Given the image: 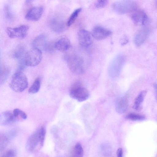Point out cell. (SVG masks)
I'll return each instance as SVG.
<instances>
[{
    "label": "cell",
    "mask_w": 157,
    "mask_h": 157,
    "mask_svg": "<svg viewBox=\"0 0 157 157\" xmlns=\"http://www.w3.org/2000/svg\"><path fill=\"white\" fill-rule=\"evenodd\" d=\"M8 138L5 136L2 135L1 137L0 150L1 151L4 149L7 144Z\"/></svg>",
    "instance_id": "29"
},
{
    "label": "cell",
    "mask_w": 157,
    "mask_h": 157,
    "mask_svg": "<svg viewBox=\"0 0 157 157\" xmlns=\"http://www.w3.org/2000/svg\"><path fill=\"white\" fill-rule=\"evenodd\" d=\"M78 39L79 44L83 48L89 47L92 43L90 33L87 30L82 29L78 33Z\"/></svg>",
    "instance_id": "8"
},
{
    "label": "cell",
    "mask_w": 157,
    "mask_h": 157,
    "mask_svg": "<svg viewBox=\"0 0 157 157\" xmlns=\"http://www.w3.org/2000/svg\"><path fill=\"white\" fill-rule=\"evenodd\" d=\"M150 32L149 29L147 28H144L139 31L134 39L136 45L139 47L143 44L148 38Z\"/></svg>",
    "instance_id": "15"
},
{
    "label": "cell",
    "mask_w": 157,
    "mask_h": 157,
    "mask_svg": "<svg viewBox=\"0 0 157 157\" xmlns=\"http://www.w3.org/2000/svg\"><path fill=\"white\" fill-rule=\"evenodd\" d=\"M126 117L127 119L132 121L143 120L145 118L143 116L134 113H130Z\"/></svg>",
    "instance_id": "25"
},
{
    "label": "cell",
    "mask_w": 157,
    "mask_h": 157,
    "mask_svg": "<svg viewBox=\"0 0 157 157\" xmlns=\"http://www.w3.org/2000/svg\"><path fill=\"white\" fill-rule=\"evenodd\" d=\"M113 7L117 13L124 14L135 10L136 5L132 0H121L114 3Z\"/></svg>",
    "instance_id": "6"
},
{
    "label": "cell",
    "mask_w": 157,
    "mask_h": 157,
    "mask_svg": "<svg viewBox=\"0 0 157 157\" xmlns=\"http://www.w3.org/2000/svg\"><path fill=\"white\" fill-rule=\"evenodd\" d=\"M69 93L71 98L79 102L86 100L89 96L87 90L79 82H76L73 85Z\"/></svg>",
    "instance_id": "5"
},
{
    "label": "cell",
    "mask_w": 157,
    "mask_h": 157,
    "mask_svg": "<svg viewBox=\"0 0 157 157\" xmlns=\"http://www.w3.org/2000/svg\"><path fill=\"white\" fill-rule=\"evenodd\" d=\"M54 46L59 51L61 52L66 51L68 50L70 47V40L67 36H62L55 42Z\"/></svg>",
    "instance_id": "16"
},
{
    "label": "cell",
    "mask_w": 157,
    "mask_h": 157,
    "mask_svg": "<svg viewBox=\"0 0 157 157\" xmlns=\"http://www.w3.org/2000/svg\"><path fill=\"white\" fill-rule=\"evenodd\" d=\"M49 25L51 29L56 33H61L65 29V25L63 20L58 16L52 17L50 20Z\"/></svg>",
    "instance_id": "11"
},
{
    "label": "cell",
    "mask_w": 157,
    "mask_h": 157,
    "mask_svg": "<svg viewBox=\"0 0 157 157\" xmlns=\"http://www.w3.org/2000/svg\"><path fill=\"white\" fill-rule=\"evenodd\" d=\"M66 58L68 67L72 72L78 75L84 73V62L81 57L75 55H70Z\"/></svg>",
    "instance_id": "2"
},
{
    "label": "cell",
    "mask_w": 157,
    "mask_h": 157,
    "mask_svg": "<svg viewBox=\"0 0 157 157\" xmlns=\"http://www.w3.org/2000/svg\"><path fill=\"white\" fill-rule=\"evenodd\" d=\"M28 86L26 76L21 71H18L13 75L9 84L10 88L16 92H23Z\"/></svg>",
    "instance_id": "1"
},
{
    "label": "cell",
    "mask_w": 157,
    "mask_h": 157,
    "mask_svg": "<svg viewBox=\"0 0 157 157\" xmlns=\"http://www.w3.org/2000/svg\"><path fill=\"white\" fill-rule=\"evenodd\" d=\"M0 118V124L2 125L11 124L18 121V119L14 115L13 112L9 111L2 113L1 114Z\"/></svg>",
    "instance_id": "14"
},
{
    "label": "cell",
    "mask_w": 157,
    "mask_h": 157,
    "mask_svg": "<svg viewBox=\"0 0 157 157\" xmlns=\"http://www.w3.org/2000/svg\"><path fill=\"white\" fill-rule=\"evenodd\" d=\"M109 30L100 26H96L93 28L92 35L95 39L100 40L105 39L112 34Z\"/></svg>",
    "instance_id": "10"
},
{
    "label": "cell",
    "mask_w": 157,
    "mask_h": 157,
    "mask_svg": "<svg viewBox=\"0 0 157 157\" xmlns=\"http://www.w3.org/2000/svg\"><path fill=\"white\" fill-rule=\"evenodd\" d=\"M39 129L40 144L42 146L43 145L46 134V129L44 126L41 127Z\"/></svg>",
    "instance_id": "27"
},
{
    "label": "cell",
    "mask_w": 157,
    "mask_h": 157,
    "mask_svg": "<svg viewBox=\"0 0 157 157\" xmlns=\"http://www.w3.org/2000/svg\"><path fill=\"white\" fill-rule=\"evenodd\" d=\"M131 18L134 23L139 25H145L147 21L148 17L146 13L142 10H135L132 14Z\"/></svg>",
    "instance_id": "13"
},
{
    "label": "cell",
    "mask_w": 157,
    "mask_h": 157,
    "mask_svg": "<svg viewBox=\"0 0 157 157\" xmlns=\"http://www.w3.org/2000/svg\"><path fill=\"white\" fill-rule=\"evenodd\" d=\"M156 3H157V2H156Z\"/></svg>",
    "instance_id": "35"
},
{
    "label": "cell",
    "mask_w": 157,
    "mask_h": 157,
    "mask_svg": "<svg viewBox=\"0 0 157 157\" xmlns=\"http://www.w3.org/2000/svg\"><path fill=\"white\" fill-rule=\"evenodd\" d=\"M155 88V89L156 92V99L157 101V84H155L154 86Z\"/></svg>",
    "instance_id": "33"
},
{
    "label": "cell",
    "mask_w": 157,
    "mask_h": 157,
    "mask_svg": "<svg viewBox=\"0 0 157 157\" xmlns=\"http://www.w3.org/2000/svg\"><path fill=\"white\" fill-rule=\"evenodd\" d=\"M83 151L81 144L79 143L76 144L74 147L73 154L74 156L82 157L83 155Z\"/></svg>",
    "instance_id": "23"
},
{
    "label": "cell",
    "mask_w": 157,
    "mask_h": 157,
    "mask_svg": "<svg viewBox=\"0 0 157 157\" xmlns=\"http://www.w3.org/2000/svg\"><path fill=\"white\" fill-rule=\"evenodd\" d=\"M10 73V69L6 67H1L0 82L1 85L3 84L9 77Z\"/></svg>",
    "instance_id": "20"
},
{
    "label": "cell",
    "mask_w": 157,
    "mask_h": 157,
    "mask_svg": "<svg viewBox=\"0 0 157 157\" xmlns=\"http://www.w3.org/2000/svg\"><path fill=\"white\" fill-rule=\"evenodd\" d=\"M40 143L39 129L33 133L28 138L26 144V148L29 152L33 151L38 143Z\"/></svg>",
    "instance_id": "12"
},
{
    "label": "cell",
    "mask_w": 157,
    "mask_h": 157,
    "mask_svg": "<svg viewBox=\"0 0 157 157\" xmlns=\"http://www.w3.org/2000/svg\"><path fill=\"white\" fill-rule=\"evenodd\" d=\"M125 60V57L122 54L117 56L112 60L108 69V75L111 78H114L119 75Z\"/></svg>",
    "instance_id": "4"
},
{
    "label": "cell",
    "mask_w": 157,
    "mask_h": 157,
    "mask_svg": "<svg viewBox=\"0 0 157 157\" xmlns=\"http://www.w3.org/2000/svg\"><path fill=\"white\" fill-rule=\"evenodd\" d=\"M4 13L6 18L8 20H11L13 17L12 12L8 5H6L4 8Z\"/></svg>",
    "instance_id": "26"
},
{
    "label": "cell",
    "mask_w": 157,
    "mask_h": 157,
    "mask_svg": "<svg viewBox=\"0 0 157 157\" xmlns=\"http://www.w3.org/2000/svg\"><path fill=\"white\" fill-rule=\"evenodd\" d=\"M42 58L41 50L33 47L27 52L24 56V62L25 65L29 67H35L40 62Z\"/></svg>",
    "instance_id": "3"
},
{
    "label": "cell",
    "mask_w": 157,
    "mask_h": 157,
    "mask_svg": "<svg viewBox=\"0 0 157 157\" xmlns=\"http://www.w3.org/2000/svg\"><path fill=\"white\" fill-rule=\"evenodd\" d=\"M117 155L118 157H122L123 156V151L121 148H120L118 149L117 152Z\"/></svg>",
    "instance_id": "32"
},
{
    "label": "cell",
    "mask_w": 157,
    "mask_h": 157,
    "mask_svg": "<svg viewBox=\"0 0 157 157\" xmlns=\"http://www.w3.org/2000/svg\"><path fill=\"white\" fill-rule=\"evenodd\" d=\"M47 40L46 36L44 34H41L34 39L32 42V45L34 47L39 48L40 47H42L43 48L47 49H48V47L49 45Z\"/></svg>",
    "instance_id": "17"
},
{
    "label": "cell",
    "mask_w": 157,
    "mask_h": 157,
    "mask_svg": "<svg viewBox=\"0 0 157 157\" xmlns=\"http://www.w3.org/2000/svg\"><path fill=\"white\" fill-rule=\"evenodd\" d=\"M147 94L146 90L142 91L140 92L135 99L133 108L136 110L139 111L142 108V104Z\"/></svg>",
    "instance_id": "19"
},
{
    "label": "cell",
    "mask_w": 157,
    "mask_h": 157,
    "mask_svg": "<svg viewBox=\"0 0 157 157\" xmlns=\"http://www.w3.org/2000/svg\"><path fill=\"white\" fill-rule=\"evenodd\" d=\"M29 29L28 26L22 25L15 28L8 27L6 32L10 38L22 39L26 37Z\"/></svg>",
    "instance_id": "7"
},
{
    "label": "cell",
    "mask_w": 157,
    "mask_h": 157,
    "mask_svg": "<svg viewBox=\"0 0 157 157\" xmlns=\"http://www.w3.org/2000/svg\"><path fill=\"white\" fill-rule=\"evenodd\" d=\"M109 0H97L95 4L96 8L101 9L107 5Z\"/></svg>",
    "instance_id": "28"
},
{
    "label": "cell",
    "mask_w": 157,
    "mask_h": 157,
    "mask_svg": "<svg viewBox=\"0 0 157 157\" xmlns=\"http://www.w3.org/2000/svg\"><path fill=\"white\" fill-rule=\"evenodd\" d=\"M19 116L24 120H25L27 118V115L23 111L19 109L18 116Z\"/></svg>",
    "instance_id": "31"
},
{
    "label": "cell",
    "mask_w": 157,
    "mask_h": 157,
    "mask_svg": "<svg viewBox=\"0 0 157 157\" xmlns=\"http://www.w3.org/2000/svg\"><path fill=\"white\" fill-rule=\"evenodd\" d=\"M25 51V48L22 46H20L17 48L14 51L12 56L15 58H19L23 54Z\"/></svg>",
    "instance_id": "24"
},
{
    "label": "cell",
    "mask_w": 157,
    "mask_h": 157,
    "mask_svg": "<svg viewBox=\"0 0 157 157\" xmlns=\"http://www.w3.org/2000/svg\"><path fill=\"white\" fill-rule=\"evenodd\" d=\"M40 78L39 77L36 78L29 89V93L33 94L38 92L40 88Z\"/></svg>",
    "instance_id": "21"
},
{
    "label": "cell",
    "mask_w": 157,
    "mask_h": 157,
    "mask_svg": "<svg viewBox=\"0 0 157 157\" xmlns=\"http://www.w3.org/2000/svg\"><path fill=\"white\" fill-rule=\"evenodd\" d=\"M16 153L13 150H7L2 156L4 157H15L16 156Z\"/></svg>",
    "instance_id": "30"
},
{
    "label": "cell",
    "mask_w": 157,
    "mask_h": 157,
    "mask_svg": "<svg viewBox=\"0 0 157 157\" xmlns=\"http://www.w3.org/2000/svg\"><path fill=\"white\" fill-rule=\"evenodd\" d=\"M33 0H26V2H30L31 1H32Z\"/></svg>",
    "instance_id": "34"
},
{
    "label": "cell",
    "mask_w": 157,
    "mask_h": 157,
    "mask_svg": "<svg viewBox=\"0 0 157 157\" xmlns=\"http://www.w3.org/2000/svg\"><path fill=\"white\" fill-rule=\"evenodd\" d=\"M44 12V8L42 6H37L30 8L25 16V18L31 21H36L41 18Z\"/></svg>",
    "instance_id": "9"
},
{
    "label": "cell",
    "mask_w": 157,
    "mask_h": 157,
    "mask_svg": "<svg viewBox=\"0 0 157 157\" xmlns=\"http://www.w3.org/2000/svg\"><path fill=\"white\" fill-rule=\"evenodd\" d=\"M81 10L82 8H79L76 9L72 12L67 22V25L68 26H70L73 24Z\"/></svg>",
    "instance_id": "22"
},
{
    "label": "cell",
    "mask_w": 157,
    "mask_h": 157,
    "mask_svg": "<svg viewBox=\"0 0 157 157\" xmlns=\"http://www.w3.org/2000/svg\"><path fill=\"white\" fill-rule=\"evenodd\" d=\"M128 105V100L125 98L117 100L115 103V109L117 113H123L127 109Z\"/></svg>",
    "instance_id": "18"
}]
</instances>
